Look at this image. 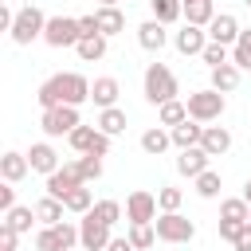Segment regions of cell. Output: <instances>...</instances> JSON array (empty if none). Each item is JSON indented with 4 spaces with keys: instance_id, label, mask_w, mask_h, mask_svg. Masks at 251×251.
I'll return each mask as SVG.
<instances>
[{
    "instance_id": "1",
    "label": "cell",
    "mask_w": 251,
    "mask_h": 251,
    "mask_svg": "<svg viewBox=\"0 0 251 251\" xmlns=\"http://www.w3.org/2000/svg\"><path fill=\"white\" fill-rule=\"evenodd\" d=\"M39 106L43 110H55V106H82L86 98H90V82L82 78V75H75V71H67V75H51L43 86H39Z\"/></svg>"
},
{
    "instance_id": "2",
    "label": "cell",
    "mask_w": 251,
    "mask_h": 251,
    "mask_svg": "<svg viewBox=\"0 0 251 251\" xmlns=\"http://www.w3.org/2000/svg\"><path fill=\"white\" fill-rule=\"evenodd\" d=\"M141 82H145V98H149L153 106H165V102L176 98V75H173L165 63H149Z\"/></svg>"
},
{
    "instance_id": "3",
    "label": "cell",
    "mask_w": 251,
    "mask_h": 251,
    "mask_svg": "<svg viewBox=\"0 0 251 251\" xmlns=\"http://www.w3.org/2000/svg\"><path fill=\"white\" fill-rule=\"evenodd\" d=\"M47 20H51V16H43V12L35 8V4L20 8V12H16V24H12V43L27 47V43L43 39V31H47Z\"/></svg>"
},
{
    "instance_id": "4",
    "label": "cell",
    "mask_w": 251,
    "mask_h": 251,
    "mask_svg": "<svg viewBox=\"0 0 251 251\" xmlns=\"http://www.w3.org/2000/svg\"><path fill=\"white\" fill-rule=\"evenodd\" d=\"M153 231H157V239H165V243H188V239L196 235V224H192L188 216H180V212H161V216L153 220Z\"/></svg>"
},
{
    "instance_id": "5",
    "label": "cell",
    "mask_w": 251,
    "mask_h": 251,
    "mask_svg": "<svg viewBox=\"0 0 251 251\" xmlns=\"http://www.w3.org/2000/svg\"><path fill=\"white\" fill-rule=\"evenodd\" d=\"M220 114H224V94H220V90L208 86V90H192V94H188V118H192V122L204 126V122H216Z\"/></svg>"
},
{
    "instance_id": "6",
    "label": "cell",
    "mask_w": 251,
    "mask_h": 251,
    "mask_svg": "<svg viewBox=\"0 0 251 251\" xmlns=\"http://www.w3.org/2000/svg\"><path fill=\"white\" fill-rule=\"evenodd\" d=\"M82 122H78V106H55V110H43V118H39V129L47 133V137H71L75 129H78Z\"/></svg>"
},
{
    "instance_id": "7",
    "label": "cell",
    "mask_w": 251,
    "mask_h": 251,
    "mask_svg": "<svg viewBox=\"0 0 251 251\" xmlns=\"http://www.w3.org/2000/svg\"><path fill=\"white\" fill-rule=\"evenodd\" d=\"M67 141H71V149L82 153V157H106V153H110V137H106L98 126H78Z\"/></svg>"
},
{
    "instance_id": "8",
    "label": "cell",
    "mask_w": 251,
    "mask_h": 251,
    "mask_svg": "<svg viewBox=\"0 0 251 251\" xmlns=\"http://www.w3.org/2000/svg\"><path fill=\"white\" fill-rule=\"evenodd\" d=\"M78 39H82L78 20H71V16H51L47 20L43 43H51V47H78Z\"/></svg>"
},
{
    "instance_id": "9",
    "label": "cell",
    "mask_w": 251,
    "mask_h": 251,
    "mask_svg": "<svg viewBox=\"0 0 251 251\" xmlns=\"http://www.w3.org/2000/svg\"><path fill=\"white\" fill-rule=\"evenodd\" d=\"M78 243V227L75 224H55V227H43L39 235H35V251H71Z\"/></svg>"
},
{
    "instance_id": "10",
    "label": "cell",
    "mask_w": 251,
    "mask_h": 251,
    "mask_svg": "<svg viewBox=\"0 0 251 251\" xmlns=\"http://www.w3.org/2000/svg\"><path fill=\"white\" fill-rule=\"evenodd\" d=\"M126 220H129V224H153V220H157V196L145 192V188L129 192V200H126Z\"/></svg>"
},
{
    "instance_id": "11",
    "label": "cell",
    "mask_w": 251,
    "mask_h": 251,
    "mask_svg": "<svg viewBox=\"0 0 251 251\" xmlns=\"http://www.w3.org/2000/svg\"><path fill=\"white\" fill-rule=\"evenodd\" d=\"M110 239H114V235H110V227L86 212V216H82V224H78V243H82L86 251H106V247H110Z\"/></svg>"
},
{
    "instance_id": "12",
    "label": "cell",
    "mask_w": 251,
    "mask_h": 251,
    "mask_svg": "<svg viewBox=\"0 0 251 251\" xmlns=\"http://www.w3.org/2000/svg\"><path fill=\"white\" fill-rule=\"evenodd\" d=\"M75 188H82V176H78L75 161H71V165H63V169H55V173L47 176V196H55V200H67Z\"/></svg>"
},
{
    "instance_id": "13",
    "label": "cell",
    "mask_w": 251,
    "mask_h": 251,
    "mask_svg": "<svg viewBox=\"0 0 251 251\" xmlns=\"http://www.w3.org/2000/svg\"><path fill=\"white\" fill-rule=\"evenodd\" d=\"M173 43H176V51H180V55H204V47H208L212 39H208V31H204V27L184 24V27L173 35Z\"/></svg>"
},
{
    "instance_id": "14",
    "label": "cell",
    "mask_w": 251,
    "mask_h": 251,
    "mask_svg": "<svg viewBox=\"0 0 251 251\" xmlns=\"http://www.w3.org/2000/svg\"><path fill=\"white\" fill-rule=\"evenodd\" d=\"M239 31H243V27H239V20H235L231 12H220V16L208 24V39H212V43H224V47H227V43H235V39H239Z\"/></svg>"
},
{
    "instance_id": "15",
    "label": "cell",
    "mask_w": 251,
    "mask_h": 251,
    "mask_svg": "<svg viewBox=\"0 0 251 251\" xmlns=\"http://www.w3.org/2000/svg\"><path fill=\"white\" fill-rule=\"evenodd\" d=\"M208 161H212V157H208L200 145H196V149H180V157H176V173L196 180L200 173H208Z\"/></svg>"
},
{
    "instance_id": "16",
    "label": "cell",
    "mask_w": 251,
    "mask_h": 251,
    "mask_svg": "<svg viewBox=\"0 0 251 251\" xmlns=\"http://www.w3.org/2000/svg\"><path fill=\"white\" fill-rule=\"evenodd\" d=\"M27 169H31L27 153H16V149H8V153L0 157V176H4L8 184H20V180L27 176Z\"/></svg>"
},
{
    "instance_id": "17",
    "label": "cell",
    "mask_w": 251,
    "mask_h": 251,
    "mask_svg": "<svg viewBox=\"0 0 251 251\" xmlns=\"http://www.w3.org/2000/svg\"><path fill=\"white\" fill-rule=\"evenodd\" d=\"M200 149H204L208 157H224V153L231 149V133H227L224 126H204V137H200Z\"/></svg>"
},
{
    "instance_id": "18",
    "label": "cell",
    "mask_w": 251,
    "mask_h": 251,
    "mask_svg": "<svg viewBox=\"0 0 251 251\" xmlns=\"http://www.w3.org/2000/svg\"><path fill=\"white\" fill-rule=\"evenodd\" d=\"M137 43H141L145 51H161V47L169 43V35H165V24H161V20H145V24L137 27Z\"/></svg>"
},
{
    "instance_id": "19",
    "label": "cell",
    "mask_w": 251,
    "mask_h": 251,
    "mask_svg": "<svg viewBox=\"0 0 251 251\" xmlns=\"http://www.w3.org/2000/svg\"><path fill=\"white\" fill-rule=\"evenodd\" d=\"M118 94H122V86H118V78H94L90 82V98H94V106H102V110H110L114 102H118Z\"/></svg>"
},
{
    "instance_id": "20",
    "label": "cell",
    "mask_w": 251,
    "mask_h": 251,
    "mask_svg": "<svg viewBox=\"0 0 251 251\" xmlns=\"http://www.w3.org/2000/svg\"><path fill=\"white\" fill-rule=\"evenodd\" d=\"M27 161H31V169H35V173H47V176H51L55 169H63V165H59V153H55V149H51L47 141H39V145H31V153H27Z\"/></svg>"
},
{
    "instance_id": "21",
    "label": "cell",
    "mask_w": 251,
    "mask_h": 251,
    "mask_svg": "<svg viewBox=\"0 0 251 251\" xmlns=\"http://www.w3.org/2000/svg\"><path fill=\"white\" fill-rule=\"evenodd\" d=\"M247 220H251V204H247L243 196H235V200H224V204H220V224L243 227Z\"/></svg>"
},
{
    "instance_id": "22",
    "label": "cell",
    "mask_w": 251,
    "mask_h": 251,
    "mask_svg": "<svg viewBox=\"0 0 251 251\" xmlns=\"http://www.w3.org/2000/svg\"><path fill=\"white\" fill-rule=\"evenodd\" d=\"M157 122H161V126H169V129H176V126H184V122H188V102H180V98H173V102H165V106H157Z\"/></svg>"
},
{
    "instance_id": "23",
    "label": "cell",
    "mask_w": 251,
    "mask_h": 251,
    "mask_svg": "<svg viewBox=\"0 0 251 251\" xmlns=\"http://www.w3.org/2000/svg\"><path fill=\"white\" fill-rule=\"evenodd\" d=\"M169 133H173V145H176V149H196L200 137H204V126L188 118L184 126H176V129H169Z\"/></svg>"
},
{
    "instance_id": "24",
    "label": "cell",
    "mask_w": 251,
    "mask_h": 251,
    "mask_svg": "<svg viewBox=\"0 0 251 251\" xmlns=\"http://www.w3.org/2000/svg\"><path fill=\"white\" fill-rule=\"evenodd\" d=\"M169 145H173V133H169V129H161V126H153V129H145V133H141V149H145L149 157H161Z\"/></svg>"
},
{
    "instance_id": "25",
    "label": "cell",
    "mask_w": 251,
    "mask_h": 251,
    "mask_svg": "<svg viewBox=\"0 0 251 251\" xmlns=\"http://www.w3.org/2000/svg\"><path fill=\"white\" fill-rule=\"evenodd\" d=\"M184 20H188V24H196V27H208V24L216 20L212 0H184Z\"/></svg>"
},
{
    "instance_id": "26",
    "label": "cell",
    "mask_w": 251,
    "mask_h": 251,
    "mask_svg": "<svg viewBox=\"0 0 251 251\" xmlns=\"http://www.w3.org/2000/svg\"><path fill=\"white\" fill-rule=\"evenodd\" d=\"M94 20H98V31L110 39V35H118L122 27H126V16H122V8H98L94 12Z\"/></svg>"
},
{
    "instance_id": "27",
    "label": "cell",
    "mask_w": 251,
    "mask_h": 251,
    "mask_svg": "<svg viewBox=\"0 0 251 251\" xmlns=\"http://www.w3.org/2000/svg\"><path fill=\"white\" fill-rule=\"evenodd\" d=\"M235 86H239V67H235V63H224V67H216V71H212V90L231 94Z\"/></svg>"
},
{
    "instance_id": "28",
    "label": "cell",
    "mask_w": 251,
    "mask_h": 251,
    "mask_svg": "<svg viewBox=\"0 0 251 251\" xmlns=\"http://www.w3.org/2000/svg\"><path fill=\"white\" fill-rule=\"evenodd\" d=\"M35 220H39V216H35V208H20V204H16L12 212H4V224H8V227H12L16 235L31 231V224H35Z\"/></svg>"
},
{
    "instance_id": "29",
    "label": "cell",
    "mask_w": 251,
    "mask_h": 251,
    "mask_svg": "<svg viewBox=\"0 0 251 251\" xmlns=\"http://www.w3.org/2000/svg\"><path fill=\"white\" fill-rule=\"evenodd\" d=\"M149 8H153V20L161 24H176L184 16V0H149Z\"/></svg>"
},
{
    "instance_id": "30",
    "label": "cell",
    "mask_w": 251,
    "mask_h": 251,
    "mask_svg": "<svg viewBox=\"0 0 251 251\" xmlns=\"http://www.w3.org/2000/svg\"><path fill=\"white\" fill-rule=\"evenodd\" d=\"M75 51H78V59H86V63H98V59L106 55V35H82Z\"/></svg>"
},
{
    "instance_id": "31",
    "label": "cell",
    "mask_w": 251,
    "mask_h": 251,
    "mask_svg": "<svg viewBox=\"0 0 251 251\" xmlns=\"http://www.w3.org/2000/svg\"><path fill=\"white\" fill-rule=\"evenodd\" d=\"M98 129H102L106 137H118V133L126 129V110H118V106L102 110V114H98Z\"/></svg>"
},
{
    "instance_id": "32",
    "label": "cell",
    "mask_w": 251,
    "mask_h": 251,
    "mask_svg": "<svg viewBox=\"0 0 251 251\" xmlns=\"http://www.w3.org/2000/svg\"><path fill=\"white\" fill-rule=\"evenodd\" d=\"M63 208H67L63 200H55V196H43V200L35 204V216H39L47 227H55V224H63Z\"/></svg>"
},
{
    "instance_id": "33",
    "label": "cell",
    "mask_w": 251,
    "mask_h": 251,
    "mask_svg": "<svg viewBox=\"0 0 251 251\" xmlns=\"http://www.w3.org/2000/svg\"><path fill=\"white\" fill-rule=\"evenodd\" d=\"M231 63H235L239 71H251V27L239 31V39H235V47H231Z\"/></svg>"
},
{
    "instance_id": "34",
    "label": "cell",
    "mask_w": 251,
    "mask_h": 251,
    "mask_svg": "<svg viewBox=\"0 0 251 251\" xmlns=\"http://www.w3.org/2000/svg\"><path fill=\"white\" fill-rule=\"evenodd\" d=\"M90 216H94V220H102L106 227H114V224L122 220V204H118V200H98V204L90 208Z\"/></svg>"
},
{
    "instance_id": "35",
    "label": "cell",
    "mask_w": 251,
    "mask_h": 251,
    "mask_svg": "<svg viewBox=\"0 0 251 251\" xmlns=\"http://www.w3.org/2000/svg\"><path fill=\"white\" fill-rule=\"evenodd\" d=\"M63 204H67V212H78V216H86V212L94 208V196H90V188L82 184V188H75V192H71Z\"/></svg>"
},
{
    "instance_id": "36",
    "label": "cell",
    "mask_w": 251,
    "mask_h": 251,
    "mask_svg": "<svg viewBox=\"0 0 251 251\" xmlns=\"http://www.w3.org/2000/svg\"><path fill=\"white\" fill-rule=\"evenodd\" d=\"M137 251L141 247H153V239H157V231H153V224H129V235H126Z\"/></svg>"
},
{
    "instance_id": "37",
    "label": "cell",
    "mask_w": 251,
    "mask_h": 251,
    "mask_svg": "<svg viewBox=\"0 0 251 251\" xmlns=\"http://www.w3.org/2000/svg\"><path fill=\"white\" fill-rule=\"evenodd\" d=\"M75 169H78L82 184H86V180H98V176H102V157H78Z\"/></svg>"
},
{
    "instance_id": "38",
    "label": "cell",
    "mask_w": 251,
    "mask_h": 251,
    "mask_svg": "<svg viewBox=\"0 0 251 251\" xmlns=\"http://www.w3.org/2000/svg\"><path fill=\"white\" fill-rule=\"evenodd\" d=\"M196 192H200L204 200L220 196V173H212V169H208V173H200V176H196Z\"/></svg>"
},
{
    "instance_id": "39",
    "label": "cell",
    "mask_w": 251,
    "mask_h": 251,
    "mask_svg": "<svg viewBox=\"0 0 251 251\" xmlns=\"http://www.w3.org/2000/svg\"><path fill=\"white\" fill-rule=\"evenodd\" d=\"M180 200H184L180 188H169V184H165V188L157 192V208H161V212H180Z\"/></svg>"
},
{
    "instance_id": "40",
    "label": "cell",
    "mask_w": 251,
    "mask_h": 251,
    "mask_svg": "<svg viewBox=\"0 0 251 251\" xmlns=\"http://www.w3.org/2000/svg\"><path fill=\"white\" fill-rule=\"evenodd\" d=\"M200 59H204V63H208L212 71H216V67H224V63H231V59H227V47H224V43H208Z\"/></svg>"
},
{
    "instance_id": "41",
    "label": "cell",
    "mask_w": 251,
    "mask_h": 251,
    "mask_svg": "<svg viewBox=\"0 0 251 251\" xmlns=\"http://www.w3.org/2000/svg\"><path fill=\"white\" fill-rule=\"evenodd\" d=\"M0 208H4V212H12V208H16V188H12L8 180L0 184Z\"/></svg>"
},
{
    "instance_id": "42",
    "label": "cell",
    "mask_w": 251,
    "mask_h": 251,
    "mask_svg": "<svg viewBox=\"0 0 251 251\" xmlns=\"http://www.w3.org/2000/svg\"><path fill=\"white\" fill-rule=\"evenodd\" d=\"M16 239H20V235H16L8 224H0V251H16Z\"/></svg>"
},
{
    "instance_id": "43",
    "label": "cell",
    "mask_w": 251,
    "mask_h": 251,
    "mask_svg": "<svg viewBox=\"0 0 251 251\" xmlns=\"http://www.w3.org/2000/svg\"><path fill=\"white\" fill-rule=\"evenodd\" d=\"M78 27H82V35H102V31H98V20H94V16H78Z\"/></svg>"
},
{
    "instance_id": "44",
    "label": "cell",
    "mask_w": 251,
    "mask_h": 251,
    "mask_svg": "<svg viewBox=\"0 0 251 251\" xmlns=\"http://www.w3.org/2000/svg\"><path fill=\"white\" fill-rule=\"evenodd\" d=\"M231 247H235V251H251V224H247V227L235 235V243H231Z\"/></svg>"
},
{
    "instance_id": "45",
    "label": "cell",
    "mask_w": 251,
    "mask_h": 251,
    "mask_svg": "<svg viewBox=\"0 0 251 251\" xmlns=\"http://www.w3.org/2000/svg\"><path fill=\"white\" fill-rule=\"evenodd\" d=\"M106 251H137V247H133V243H129V239H126V235H122V239H118V235H114V239H110V247H106Z\"/></svg>"
},
{
    "instance_id": "46",
    "label": "cell",
    "mask_w": 251,
    "mask_h": 251,
    "mask_svg": "<svg viewBox=\"0 0 251 251\" xmlns=\"http://www.w3.org/2000/svg\"><path fill=\"white\" fill-rule=\"evenodd\" d=\"M243 200H247V204H251V180H247V184H243Z\"/></svg>"
},
{
    "instance_id": "47",
    "label": "cell",
    "mask_w": 251,
    "mask_h": 251,
    "mask_svg": "<svg viewBox=\"0 0 251 251\" xmlns=\"http://www.w3.org/2000/svg\"><path fill=\"white\" fill-rule=\"evenodd\" d=\"M102 8H118V0H102Z\"/></svg>"
},
{
    "instance_id": "48",
    "label": "cell",
    "mask_w": 251,
    "mask_h": 251,
    "mask_svg": "<svg viewBox=\"0 0 251 251\" xmlns=\"http://www.w3.org/2000/svg\"><path fill=\"white\" fill-rule=\"evenodd\" d=\"M247 8H251V0H247Z\"/></svg>"
},
{
    "instance_id": "49",
    "label": "cell",
    "mask_w": 251,
    "mask_h": 251,
    "mask_svg": "<svg viewBox=\"0 0 251 251\" xmlns=\"http://www.w3.org/2000/svg\"><path fill=\"white\" fill-rule=\"evenodd\" d=\"M247 224H251V220H247Z\"/></svg>"
}]
</instances>
